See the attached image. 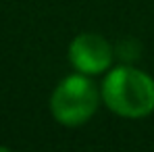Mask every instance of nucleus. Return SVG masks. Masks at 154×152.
<instances>
[{
	"label": "nucleus",
	"mask_w": 154,
	"mask_h": 152,
	"mask_svg": "<svg viewBox=\"0 0 154 152\" xmlns=\"http://www.w3.org/2000/svg\"><path fill=\"white\" fill-rule=\"evenodd\" d=\"M0 152H11V150H8V148H2V146H0Z\"/></svg>",
	"instance_id": "20e7f679"
},
{
	"label": "nucleus",
	"mask_w": 154,
	"mask_h": 152,
	"mask_svg": "<svg viewBox=\"0 0 154 152\" xmlns=\"http://www.w3.org/2000/svg\"><path fill=\"white\" fill-rule=\"evenodd\" d=\"M69 60L83 75H100L112 65V48L98 33H79L69 46Z\"/></svg>",
	"instance_id": "7ed1b4c3"
},
{
	"label": "nucleus",
	"mask_w": 154,
	"mask_h": 152,
	"mask_svg": "<svg viewBox=\"0 0 154 152\" xmlns=\"http://www.w3.org/2000/svg\"><path fill=\"white\" fill-rule=\"evenodd\" d=\"M102 100L119 117L142 119L154 110V79L135 67H115L102 81Z\"/></svg>",
	"instance_id": "f257e3e1"
},
{
	"label": "nucleus",
	"mask_w": 154,
	"mask_h": 152,
	"mask_svg": "<svg viewBox=\"0 0 154 152\" xmlns=\"http://www.w3.org/2000/svg\"><path fill=\"white\" fill-rule=\"evenodd\" d=\"M100 94L96 83L83 73L65 77L50 96L52 117L65 127L83 125L98 110Z\"/></svg>",
	"instance_id": "f03ea898"
}]
</instances>
